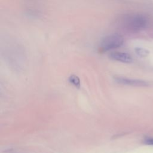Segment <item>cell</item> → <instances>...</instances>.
I'll return each mask as SVG.
<instances>
[{
    "instance_id": "obj_1",
    "label": "cell",
    "mask_w": 153,
    "mask_h": 153,
    "mask_svg": "<svg viewBox=\"0 0 153 153\" xmlns=\"http://www.w3.org/2000/svg\"><path fill=\"white\" fill-rule=\"evenodd\" d=\"M124 25L130 30L137 32L146 27L147 20L142 14H133L127 16L124 19Z\"/></svg>"
},
{
    "instance_id": "obj_2",
    "label": "cell",
    "mask_w": 153,
    "mask_h": 153,
    "mask_svg": "<svg viewBox=\"0 0 153 153\" xmlns=\"http://www.w3.org/2000/svg\"><path fill=\"white\" fill-rule=\"evenodd\" d=\"M124 38L118 33H112L105 36L100 43L103 51H107L120 47L124 44Z\"/></svg>"
},
{
    "instance_id": "obj_3",
    "label": "cell",
    "mask_w": 153,
    "mask_h": 153,
    "mask_svg": "<svg viewBox=\"0 0 153 153\" xmlns=\"http://www.w3.org/2000/svg\"><path fill=\"white\" fill-rule=\"evenodd\" d=\"M114 81H115V82L120 84L134 86V87H146L149 85V83L146 81L128 78L121 77V76L114 77Z\"/></svg>"
},
{
    "instance_id": "obj_4",
    "label": "cell",
    "mask_w": 153,
    "mask_h": 153,
    "mask_svg": "<svg viewBox=\"0 0 153 153\" xmlns=\"http://www.w3.org/2000/svg\"><path fill=\"white\" fill-rule=\"evenodd\" d=\"M109 57L114 60L126 63H131L133 61V59L129 54L123 52H112L109 54Z\"/></svg>"
},
{
    "instance_id": "obj_5",
    "label": "cell",
    "mask_w": 153,
    "mask_h": 153,
    "mask_svg": "<svg viewBox=\"0 0 153 153\" xmlns=\"http://www.w3.org/2000/svg\"><path fill=\"white\" fill-rule=\"evenodd\" d=\"M134 51L136 54L141 57H147L149 54V51L144 48L136 47L134 48Z\"/></svg>"
},
{
    "instance_id": "obj_6",
    "label": "cell",
    "mask_w": 153,
    "mask_h": 153,
    "mask_svg": "<svg viewBox=\"0 0 153 153\" xmlns=\"http://www.w3.org/2000/svg\"><path fill=\"white\" fill-rule=\"evenodd\" d=\"M69 81L70 83H71L72 85L75 86L77 88L80 87V80L78 76L75 75H71L69 77Z\"/></svg>"
},
{
    "instance_id": "obj_7",
    "label": "cell",
    "mask_w": 153,
    "mask_h": 153,
    "mask_svg": "<svg viewBox=\"0 0 153 153\" xmlns=\"http://www.w3.org/2000/svg\"><path fill=\"white\" fill-rule=\"evenodd\" d=\"M143 142L147 145H153V137H146L144 139Z\"/></svg>"
}]
</instances>
